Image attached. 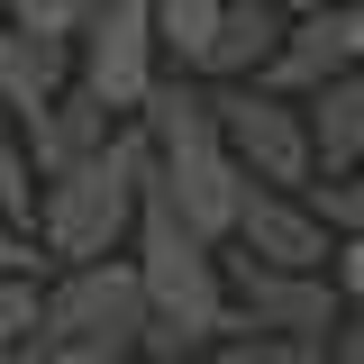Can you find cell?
Masks as SVG:
<instances>
[{"mask_svg": "<svg viewBox=\"0 0 364 364\" xmlns=\"http://www.w3.org/2000/svg\"><path fill=\"white\" fill-rule=\"evenodd\" d=\"M136 273H146V355H200L219 346V328H237V301H228V255L219 237L182 219L173 200L146 182V210H136V237H128Z\"/></svg>", "mask_w": 364, "mask_h": 364, "instance_id": "cell-1", "label": "cell"}, {"mask_svg": "<svg viewBox=\"0 0 364 364\" xmlns=\"http://www.w3.org/2000/svg\"><path fill=\"white\" fill-rule=\"evenodd\" d=\"M228 301L246 328H273V337H310L318 355H328V328H337V282L328 264H264V255H228Z\"/></svg>", "mask_w": 364, "mask_h": 364, "instance_id": "cell-7", "label": "cell"}, {"mask_svg": "<svg viewBox=\"0 0 364 364\" xmlns=\"http://www.w3.org/2000/svg\"><path fill=\"white\" fill-rule=\"evenodd\" d=\"M219 119H228V146L246 182H282V191H310L318 182V146H310V109L291 91L237 73V91H219Z\"/></svg>", "mask_w": 364, "mask_h": 364, "instance_id": "cell-6", "label": "cell"}, {"mask_svg": "<svg viewBox=\"0 0 364 364\" xmlns=\"http://www.w3.org/2000/svg\"><path fill=\"white\" fill-rule=\"evenodd\" d=\"M28 355L37 364H119V355H146V273H136V255L55 264V282L37 291Z\"/></svg>", "mask_w": 364, "mask_h": 364, "instance_id": "cell-4", "label": "cell"}, {"mask_svg": "<svg viewBox=\"0 0 364 364\" xmlns=\"http://www.w3.org/2000/svg\"><path fill=\"white\" fill-rule=\"evenodd\" d=\"M337 64H355V55H346V18H337V9H301V18L282 28V46H273V64L255 73V82L291 91V100H310Z\"/></svg>", "mask_w": 364, "mask_h": 364, "instance_id": "cell-11", "label": "cell"}, {"mask_svg": "<svg viewBox=\"0 0 364 364\" xmlns=\"http://www.w3.org/2000/svg\"><path fill=\"white\" fill-rule=\"evenodd\" d=\"M337 291L364 310V237H337Z\"/></svg>", "mask_w": 364, "mask_h": 364, "instance_id": "cell-19", "label": "cell"}, {"mask_svg": "<svg viewBox=\"0 0 364 364\" xmlns=\"http://www.w3.org/2000/svg\"><path fill=\"white\" fill-rule=\"evenodd\" d=\"M136 128H146V155H155V191H164L200 237H219V246H228V228H237V191H246V164H237V146H228L219 91L164 73V82L146 91Z\"/></svg>", "mask_w": 364, "mask_h": 364, "instance_id": "cell-2", "label": "cell"}, {"mask_svg": "<svg viewBox=\"0 0 364 364\" xmlns=\"http://www.w3.org/2000/svg\"><path fill=\"white\" fill-rule=\"evenodd\" d=\"M73 82V37H46V28H18L9 9H0V109H37L55 91Z\"/></svg>", "mask_w": 364, "mask_h": 364, "instance_id": "cell-10", "label": "cell"}, {"mask_svg": "<svg viewBox=\"0 0 364 364\" xmlns=\"http://www.w3.org/2000/svg\"><path fill=\"white\" fill-rule=\"evenodd\" d=\"M228 246H246V255H264V264H328V255H337V228L318 219L310 191L246 182V191H237V228H228Z\"/></svg>", "mask_w": 364, "mask_h": 364, "instance_id": "cell-8", "label": "cell"}, {"mask_svg": "<svg viewBox=\"0 0 364 364\" xmlns=\"http://www.w3.org/2000/svg\"><path fill=\"white\" fill-rule=\"evenodd\" d=\"M282 9H291V18H301V9H346V0H282Z\"/></svg>", "mask_w": 364, "mask_h": 364, "instance_id": "cell-21", "label": "cell"}, {"mask_svg": "<svg viewBox=\"0 0 364 364\" xmlns=\"http://www.w3.org/2000/svg\"><path fill=\"white\" fill-rule=\"evenodd\" d=\"M28 164H37V182L46 173H64V164H82L91 146H109V128H119V109L100 100V91H82V82H64L55 100H37L28 119Z\"/></svg>", "mask_w": 364, "mask_h": 364, "instance_id": "cell-9", "label": "cell"}, {"mask_svg": "<svg viewBox=\"0 0 364 364\" xmlns=\"http://www.w3.org/2000/svg\"><path fill=\"white\" fill-rule=\"evenodd\" d=\"M301 109H310L318 173H346V164H364V64H337V73H328V82H318Z\"/></svg>", "mask_w": 364, "mask_h": 364, "instance_id": "cell-12", "label": "cell"}, {"mask_svg": "<svg viewBox=\"0 0 364 364\" xmlns=\"http://www.w3.org/2000/svg\"><path fill=\"white\" fill-rule=\"evenodd\" d=\"M310 200H318V219L337 228V237H364V164H346V173H318V182H310Z\"/></svg>", "mask_w": 364, "mask_h": 364, "instance_id": "cell-15", "label": "cell"}, {"mask_svg": "<svg viewBox=\"0 0 364 364\" xmlns=\"http://www.w3.org/2000/svg\"><path fill=\"white\" fill-rule=\"evenodd\" d=\"M337 18H346V55H355V64H364V0H346Z\"/></svg>", "mask_w": 364, "mask_h": 364, "instance_id": "cell-20", "label": "cell"}, {"mask_svg": "<svg viewBox=\"0 0 364 364\" xmlns=\"http://www.w3.org/2000/svg\"><path fill=\"white\" fill-rule=\"evenodd\" d=\"M73 82L100 91L119 119L146 109V91L164 82V37H155V0H100L73 37Z\"/></svg>", "mask_w": 364, "mask_h": 364, "instance_id": "cell-5", "label": "cell"}, {"mask_svg": "<svg viewBox=\"0 0 364 364\" xmlns=\"http://www.w3.org/2000/svg\"><path fill=\"white\" fill-rule=\"evenodd\" d=\"M146 182H155V155H146V128L119 119L109 146H91L82 164L37 182V237L55 264H82V255H128L136 210H146Z\"/></svg>", "mask_w": 364, "mask_h": 364, "instance_id": "cell-3", "label": "cell"}, {"mask_svg": "<svg viewBox=\"0 0 364 364\" xmlns=\"http://www.w3.org/2000/svg\"><path fill=\"white\" fill-rule=\"evenodd\" d=\"M282 28H291L282 0H228V9H219V37H210V55H200V73H219V82L264 73L273 46H282Z\"/></svg>", "mask_w": 364, "mask_h": 364, "instance_id": "cell-13", "label": "cell"}, {"mask_svg": "<svg viewBox=\"0 0 364 364\" xmlns=\"http://www.w3.org/2000/svg\"><path fill=\"white\" fill-rule=\"evenodd\" d=\"M0 273H55V255L28 219H0Z\"/></svg>", "mask_w": 364, "mask_h": 364, "instance_id": "cell-18", "label": "cell"}, {"mask_svg": "<svg viewBox=\"0 0 364 364\" xmlns=\"http://www.w3.org/2000/svg\"><path fill=\"white\" fill-rule=\"evenodd\" d=\"M0 219L37 228V164H28V136H9V128H0Z\"/></svg>", "mask_w": 364, "mask_h": 364, "instance_id": "cell-16", "label": "cell"}, {"mask_svg": "<svg viewBox=\"0 0 364 364\" xmlns=\"http://www.w3.org/2000/svg\"><path fill=\"white\" fill-rule=\"evenodd\" d=\"M219 9L228 0H155V37H164V55H173L182 73H200V55L219 37Z\"/></svg>", "mask_w": 364, "mask_h": 364, "instance_id": "cell-14", "label": "cell"}, {"mask_svg": "<svg viewBox=\"0 0 364 364\" xmlns=\"http://www.w3.org/2000/svg\"><path fill=\"white\" fill-rule=\"evenodd\" d=\"M18 28H46V37H82V18L100 9V0H0Z\"/></svg>", "mask_w": 364, "mask_h": 364, "instance_id": "cell-17", "label": "cell"}]
</instances>
